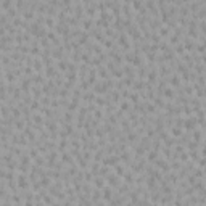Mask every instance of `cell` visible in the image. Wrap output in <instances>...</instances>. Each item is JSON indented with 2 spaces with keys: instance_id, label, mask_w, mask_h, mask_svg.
I'll list each match as a JSON object with an SVG mask.
<instances>
[{
  "instance_id": "6da1fadb",
  "label": "cell",
  "mask_w": 206,
  "mask_h": 206,
  "mask_svg": "<svg viewBox=\"0 0 206 206\" xmlns=\"http://www.w3.org/2000/svg\"><path fill=\"white\" fill-rule=\"evenodd\" d=\"M29 184H31V180H29V177L26 176V174H19L18 176V180H16V185L21 190H26V188H29Z\"/></svg>"
},
{
  "instance_id": "7a4b0ae2",
  "label": "cell",
  "mask_w": 206,
  "mask_h": 206,
  "mask_svg": "<svg viewBox=\"0 0 206 206\" xmlns=\"http://www.w3.org/2000/svg\"><path fill=\"white\" fill-rule=\"evenodd\" d=\"M105 179H106V184H108L110 187H119V185H121L119 176H116V174H108Z\"/></svg>"
},
{
  "instance_id": "3957f363",
  "label": "cell",
  "mask_w": 206,
  "mask_h": 206,
  "mask_svg": "<svg viewBox=\"0 0 206 206\" xmlns=\"http://www.w3.org/2000/svg\"><path fill=\"white\" fill-rule=\"evenodd\" d=\"M118 43H119L124 50H129L130 49V42L127 40V34H126V32H121L119 35H118Z\"/></svg>"
},
{
  "instance_id": "277c9868",
  "label": "cell",
  "mask_w": 206,
  "mask_h": 206,
  "mask_svg": "<svg viewBox=\"0 0 206 206\" xmlns=\"http://www.w3.org/2000/svg\"><path fill=\"white\" fill-rule=\"evenodd\" d=\"M108 92V87H106L105 82H97V84L93 85V93H97L98 97H102L103 93Z\"/></svg>"
},
{
  "instance_id": "5b68a950",
  "label": "cell",
  "mask_w": 206,
  "mask_h": 206,
  "mask_svg": "<svg viewBox=\"0 0 206 206\" xmlns=\"http://www.w3.org/2000/svg\"><path fill=\"white\" fill-rule=\"evenodd\" d=\"M195 126H196V118H193V116H188L187 119L184 121V129L188 130V132H192Z\"/></svg>"
},
{
  "instance_id": "8992f818",
  "label": "cell",
  "mask_w": 206,
  "mask_h": 206,
  "mask_svg": "<svg viewBox=\"0 0 206 206\" xmlns=\"http://www.w3.org/2000/svg\"><path fill=\"white\" fill-rule=\"evenodd\" d=\"M92 184L95 185V188H100V190H103V188L106 187V179H105V177H102V176H97V177L93 179Z\"/></svg>"
},
{
  "instance_id": "52a82bcc",
  "label": "cell",
  "mask_w": 206,
  "mask_h": 206,
  "mask_svg": "<svg viewBox=\"0 0 206 206\" xmlns=\"http://www.w3.org/2000/svg\"><path fill=\"white\" fill-rule=\"evenodd\" d=\"M102 193H103V201H111L113 200V190H111L110 185H106V187L102 190Z\"/></svg>"
},
{
  "instance_id": "ba28073f",
  "label": "cell",
  "mask_w": 206,
  "mask_h": 206,
  "mask_svg": "<svg viewBox=\"0 0 206 206\" xmlns=\"http://www.w3.org/2000/svg\"><path fill=\"white\" fill-rule=\"evenodd\" d=\"M31 81H32L35 85H43V84H45V77H43L40 73H35L34 76L31 77Z\"/></svg>"
},
{
  "instance_id": "9c48e42d",
  "label": "cell",
  "mask_w": 206,
  "mask_h": 206,
  "mask_svg": "<svg viewBox=\"0 0 206 206\" xmlns=\"http://www.w3.org/2000/svg\"><path fill=\"white\" fill-rule=\"evenodd\" d=\"M158 158H160V152H158V150H153V148L148 152V154H146V161H150V163H154Z\"/></svg>"
},
{
  "instance_id": "30bf717a",
  "label": "cell",
  "mask_w": 206,
  "mask_h": 206,
  "mask_svg": "<svg viewBox=\"0 0 206 206\" xmlns=\"http://www.w3.org/2000/svg\"><path fill=\"white\" fill-rule=\"evenodd\" d=\"M92 26H93V19H90V18L82 19V29H84L85 32H90V31H92Z\"/></svg>"
},
{
  "instance_id": "8fae6325",
  "label": "cell",
  "mask_w": 206,
  "mask_h": 206,
  "mask_svg": "<svg viewBox=\"0 0 206 206\" xmlns=\"http://www.w3.org/2000/svg\"><path fill=\"white\" fill-rule=\"evenodd\" d=\"M43 61L40 60V58H35L34 63H32V69L35 71V73H42V69H43Z\"/></svg>"
},
{
  "instance_id": "7c38bea8",
  "label": "cell",
  "mask_w": 206,
  "mask_h": 206,
  "mask_svg": "<svg viewBox=\"0 0 206 206\" xmlns=\"http://www.w3.org/2000/svg\"><path fill=\"white\" fill-rule=\"evenodd\" d=\"M69 145H71V143L68 142V137H66V138H60V142H58V146H57V148H58V152H60V153H63Z\"/></svg>"
},
{
  "instance_id": "4fadbf2b",
  "label": "cell",
  "mask_w": 206,
  "mask_h": 206,
  "mask_svg": "<svg viewBox=\"0 0 206 206\" xmlns=\"http://www.w3.org/2000/svg\"><path fill=\"white\" fill-rule=\"evenodd\" d=\"M102 196H103V193L100 192V188H95L93 192H92V196H90V200H92V203H98V201L102 200Z\"/></svg>"
},
{
  "instance_id": "5bb4252c",
  "label": "cell",
  "mask_w": 206,
  "mask_h": 206,
  "mask_svg": "<svg viewBox=\"0 0 206 206\" xmlns=\"http://www.w3.org/2000/svg\"><path fill=\"white\" fill-rule=\"evenodd\" d=\"M31 90H32V97H34V100H39V98L42 97V92H43V90H42V85H34Z\"/></svg>"
},
{
  "instance_id": "9a60e30c",
  "label": "cell",
  "mask_w": 206,
  "mask_h": 206,
  "mask_svg": "<svg viewBox=\"0 0 206 206\" xmlns=\"http://www.w3.org/2000/svg\"><path fill=\"white\" fill-rule=\"evenodd\" d=\"M97 73H98V77H102L103 81H106V79H110L108 76V69L103 68V66H100V68H97Z\"/></svg>"
},
{
  "instance_id": "2e32d148",
  "label": "cell",
  "mask_w": 206,
  "mask_h": 206,
  "mask_svg": "<svg viewBox=\"0 0 206 206\" xmlns=\"http://www.w3.org/2000/svg\"><path fill=\"white\" fill-rule=\"evenodd\" d=\"M60 158H61V161H63V163H68V164H71V166L74 164V163H73V154H69V153L63 152Z\"/></svg>"
},
{
  "instance_id": "e0dca14e",
  "label": "cell",
  "mask_w": 206,
  "mask_h": 206,
  "mask_svg": "<svg viewBox=\"0 0 206 206\" xmlns=\"http://www.w3.org/2000/svg\"><path fill=\"white\" fill-rule=\"evenodd\" d=\"M171 135L172 137H182V135H184V130H182V127L172 126V127H171Z\"/></svg>"
},
{
  "instance_id": "ac0fdd59",
  "label": "cell",
  "mask_w": 206,
  "mask_h": 206,
  "mask_svg": "<svg viewBox=\"0 0 206 206\" xmlns=\"http://www.w3.org/2000/svg\"><path fill=\"white\" fill-rule=\"evenodd\" d=\"M114 168V172H116V176H119V177H124V174H126V169H124V166L118 163L116 166H113Z\"/></svg>"
},
{
  "instance_id": "d6986e66",
  "label": "cell",
  "mask_w": 206,
  "mask_h": 206,
  "mask_svg": "<svg viewBox=\"0 0 206 206\" xmlns=\"http://www.w3.org/2000/svg\"><path fill=\"white\" fill-rule=\"evenodd\" d=\"M79 108V100L77 98H73L69 103H68V111H76Z\"/></svg>"
},
{
  "instance_id": "ffe728a7",
  "label": "cell",
  "mask_w": 206,
  "mask_h": 206,
  "mask_svg": "<svg viewBox=\"0 0 206 206\" xmlns=\"http://www.w3.org/2000/svg\"><path fill=\"white\" fill-rule=\"evenodd\" d=\"M156 79H158V73H156V69H154V71H150V73H148V84H150V85H153L154 82H156Z\"/></svg>"
},
{
  "instance_id": "44dd1931",
  "label": "cell",
  "mask_w": 206,
  "mask_h": 206,
  "mask_svg": "<svg viewBox=\"0 0 206 206\" xmlns=\"http://www.w3.org/2000/svg\"><path fill=\"white\" fill-rule=\"evenodd\" d=\"M124 184L134 185V172H126L124 174Z\"/></svg>"
},
{
  "instance_id": "7402d4cb",
  "label": "cell",
  "mask_w": 206,
  "mask_h": 206,
  "mask_svg": "<svg viewBox=\"0 0 206 206\" xmlns=\"http://www.w3.org/2000/svg\"><path fill=\"white\" fill-rule=\"evenodd\" d=\"M146 187H148L150 190H154V188H156V179H154L153 176H150L148 179H146Z\"/></svg>"
},
{
  "instance_id": "603a6c76",
  "label": "cell",
  "mask_w": 206,
  "mask_h": 206,
  "mask_svg": "<svg viewBox=\"0 0 206 206\" xmlns=\"http://www.w3.org/2000/svg\"><path fill=\"white\" fill-rule=\"evenodd\" d=\"M29 110H31V111H37V110L40 111V102L32 98V102H31V105H29Z\"/></svg>"
},
{
  "instance_id": "cb8c5ba5",
  "label": "cell",
  "mask_w": 206,
  "mask_h": 206,
  "mask_svg": "<svg viewBox=\"0 0 206 206\" xmlns=\"http://www.w3.org/2000/svg\"><path fill=\"white\" fill-rule=\"evenodd\" d=\"M68 68H69V61L68 60L58 61V69H60V71H68Z\"/></svg>"
},
{
  "instance_id": "d4e9b609",
  "label": "cell",
  "mask_w": 206,
  "mask_h": 206,
  "mask_svg": "<svg viewBox=\"0 0 206 206\" xmlns=\"http://www.w3.org/2000/svg\"><path fill=\"white\" fill-rule=\"evenodd\" d=\"M130 110V102L129 100H122L119 105V111H129Z\"/></svg>"
},
{
  "instance_id": "484cf974",
  "label": "cell",
  "mask_w": 206,
  "mask_h": 206,
  "mask_svg": "<svg viewBox=\"0 0 206 206\" xmlns=\"http://www.w3.org/2000/svg\"><path fill=\"white\" fill-rule=\"evenodd\" d=\"M95 103H97V106H98V108H103V106H106V105H108V102H106L103 97H97V98H95Z\"/></svg>"
},
{
  "instance_id": "4316f807",
  "label": "cell",
  "mask_w": 206,
  "mask_h": 206,
  "mask_svg": "<svg viewBox=\"0 0 206 206\" xmlns=\"http://www.w3.org/2000/svg\"><path fill=\"white\" fill-rule=\"evenodd\" d=\"M163 95H164L166 98H174V97H176V93H174V90L171 89V87H166L164 92H163Z\"/></svg>"
},
{
  "instance_id": "83f0119b",
  "label": "cell",
  "mask_w": 206,
  "mask_h": 206,
  "mask_svg": "<svg viewBox=\"0 0 206 206\" xmlns=\"http://www.w3.org/2000/svg\"><path fill=\"white\" fill-rule=\"evenodd\" d=\"M90 168H92V171H90V172H92L95 177H97L98 174H100V168H102V166L98 164V163H92V166H90Z\"/></svg>"
},
{
  "instance_id": "f1b7e54d",
  "label": "cell",
  "mask_w": 206,
  "mask_h": 206,
  "mask_svg": "<svg viewBox=\"0 0 206 206\" xmlns=\"http://www.w3.org/2000/svg\"><path fill=\"white\" fill-rule=\"evenodd\" d=\"M40 185H42V187H52V182H50V177L49 176H43L42 177V179H40Z\"/></svg>"
},
{
  "instance_id": "f546056e",
  "label": "cell",
  "mask_w": 206,
  "mask_h": 206,
  "mask_svg": "<svg viewBox=\"0 0 206 206\" xmlns=\"http://www.w3.org/2000/svg\"><path fill=\"white\" fill-rule=\"evenodd\" d=\"M169 84H171L172 87H180V79H179V76H172L171 79H169Z\"/></svg>"
},
{
  "instance_id": "4dcf8cb0",
  "label": "cell",
  "mask_w": 206,
  "mask_h": 206,
  "mask_svg": "<svg viewBox=\"0 0 206 206\" xmlns=\"http://www.w3.org/2000/svg\"><path fill=\"white\" fill-rule=\"evenodd\" d=\"M32 121L35 122V124H39V126H40L42 122H43V119H42V114H40V113H34V114H32Z\"/></svg>"
},
{
  "instance_id": "1f68e13d",
  "label": "cell",
  "mask_w": 206,
  "mask_h": 206,
  "mask_svg": "<svg viewBox=\"0 0 206 206\" xmlns=\"http://www.w3.org/2000/svg\"><path fill=\"white\" fill-rule=\"evenodd\" d=\"M169 43H171V45H179V35L177 34H171V37H169Z\"/></svg>"
},
{
  "instance_id": "d6a6232c",
  "label": "cell",
  "mask_w": 206,
  "mask_h": 206,
  "mask_svg": "<svg viewBox=\"0 0 206 206\" xmlns=\"http://www.w3.org/2000/svg\"><path fill=\"white\" fill-rule=\"evenodd\" d=\"M11 203H15V206H19V203H21L19 193H13V195H11Z\"/></svg>"
},
{
  "instance_id": "836d02e7",
  "label": "cell",
  "mask_w": 206,
  "mask_h": 206,
  "mask_svg": "<svg viewBox=\"0 0 206 206\" xmlns=\"http://www.w3.org/2000/svg\"><path fill=\"white\" fill-rule=\"evenodd\" d=\"M63 116H65V118H63V122H68V124L73 122V113H71V111H66Z\"/></svg>"
},
{
  "instance_id": "e575fe53",
  "label": "cell",
  "mask_w": 206,
  "mask_h": 206,
  "mask_svg": "<svg viewBox=\"0 0 206 206\" xmlns=\"http://www.w3.org/2000/svg\"><path fill=\"white\" fill-rule=\"evenodd\" d=\"M15 127H16L18 130H24V129H26V124H24V121H21V119H16V121H15Z\"/></svg>"
},
{
  "instance_id": "d590c367",
  "label": "cell",
  "mask_w": 206,
  "mask_h": 206,
  "mask_svg": "<svg viewBox=\"0 0 206 206\" xmlns=\"http://www.w3.org/2000/svg\"><path fill=\"white\" fill-rule=\"evenodd\" d=\"M53 74H55V68H53V66H45V77L50 79Z\"/></svg>"
},
{
  "instance_id": "8d00e7d4",
  "label": "cell",
  "mask_w": 206,
  "mask_h": 206,
  "mask_svg": "<svg viewBox=\"0 0 206 206\" xmlns=\"http://www.w3.org/2000/svg\"><path fill=\"white\" fill-rule=\"evenodd\" d=\"M176 53L180 55V57H184V55H185V47H184V43H179V45L176 47Z\"/></svg>"
},
{
  "instance_id": "74e56055",
  "label": "cell",
  "mask_w": 206,
  "mask_h": 206,
  "mask_svg": "<svg viewBox=\"0 0 206 206\" xmlns=\"http://www.w3.org/2000/svg\"><path fill=\"white\" fill-rule=\"evenodd\" d=\"M193 176L196 177V179H201V177H205V171H203V168H198L193 171Z\"/></svg>"
},
{
  "instance_id": "f35d334b",
  "label": "cell",
  "mask_w": 206,
  "mask_h": 206,
  "mask_svg": "<svg viewBox=\"0 0 206 206\" xmlns=\"http://www.w3.org/2000/svg\"><path fill=\"white\" fill-rule=\"evenodd\" d=\"M108 174H110V168H108V166H103V164H102V168H100V174H98V176L106 177Z\"/></svg>"
},
{
  "instance_id": "ab89813d",
  "label": "cell",
  "mask_w": 206,
  "mask_h": 206,
  "mask_svg": "<svg viewBox=\"0 0 206 206\" xmlns=\"http://www.w3.org/2000/svg\"><path fill=\"white\" fill-rule=\"evenodd\" d=\"M58 95H60L61 98L69 97V89H66V87H61V89H60V93H58Z\"/></svg>"
},
{
  "instance_id": "60d3db41",
  "label": "cell",
  "mask_w": 206,
  "mask_h": 206,
  "mask_svg": "<svg viewBox=\"0 0 206 206\" xmlns=\"http://www.w3.org/2000/svg\"><path fill=\"white\" fill-rule=\"evenodd\" d=\"M192 140H195V142H198V143H200V140H201V132H200V130H193V138H192Z\"/></svg>"
},
{
  "instance_id": "b9f144b4",
  "label": "cell",
  "mask_w": 206,
  "mask_h": 206,
  "mask_svg": "<svg viewBox=\"0 0 206 206\" xmlns=\"http://www.w3.org/2000/svg\"><path fill=\"white\" fill-rule=\"evenodd\" d=\"M113 76L116 77V79H122V76H124V71H122V69H114L113 71Z\"/></svg>"
},
{
  "instance_id": "7bdbcfd3",
  "label": "cell",
  "mask_w": 206,
  "mask_h": 206,
  "mask_svg": "<svg viewBox=\"0 0 206 206\" xmlns=\"http://www.w3.org/2000/svg\"><path fill=\"white\" fill-rule=\"evenodd\" d=\"M93 116H95V119H97V121H100L102 118H103V111H102V108H97V110H95Z\"/></svg>"
},
{
  "instance_id": "ee69618b",
  "label": "cell",
  "mask_w": 206,
  "mask_h": 206,
  "mask_svg": "<svg viewBox=\"0 0 206 206\" xmlns=\"http://www.w3.org/2000/svg\"><path fill=\"white\" fill-rule=\"evenodd\" d=\"M19 114H21V111H19V108H11V116H13V119L16 121L19 118Z\"/></svg>"
},
{
  "instance_id": "f6af8a7d",
  "label": "cell",
  "mask_w": 206,
  "mask_h": 206,
  "mask_svg": "<svg viewBox=\"0 0 206 206\" xmlns=\"http://www.w3.org/2000/svg\"><path fill=\"white\" fill-rule=\"evenodd\" d=\"M129 98H130V102H134L135 105L138 103V93H137V92H132V93L129 95Z\"/></svg>"
},
{
  "instance_id": "bcb514c9",
  "label": "cell",
  "mask_w": 206,
  "mask_h": 206,
  "mask_svg": "<svg viewBox=\"0 0 206 206\" xmlns=\"http://www.w3.org/2000/svg\"><path fill=\"white\" fill-rule=\"evenodd\" d=\"M103 47H105V49H113V40L111 39H106L105 43H103Z\"/></svg>"
},
{
  "instance_id": "7dc6e473",
  "label": "cell",
  "mask_w": 206,
  "mask_h": 206,
  "mask_svg": "<svg viewBox=\"0 0 206 206\" xmlns=\"http://www.w3.org/2000/svg\"><path fill=\"white\" fill-rule=\"evenodd\" d=\"M43 164H45V160H43V158H40V156H39L37 160H35V166H43Z\"/></svg>"
},
{
  "instance_id": "c3c4849f",
  "label": "cell",
  "mask_w": 206,
  "mask_h": 206,
  "mask_svg": "<svg viewBox=\"0 0 206 206\" xmlns=\"http://www.w3.org/2000/svg\"><path fill=\"white\" fill-rule=\"evenodd\" d=\"M200 29H201V32H203V35L206 34V21H201L200 23Z\"/></svg>"
},
{
  "instance_id": "681fc988",
  "label": "cell",
  "mask_w": 206,
  "mask_h": 206,
  "mask_svg": "<svg viewBox=\"0 0 206 206\" xmlns=\"http://www.w3.org/2000/svg\"><path fill=\"white\" fill-rule=\"evenodd\" d=\"M198 166H200V168H205L206 166V158H200V160H198Z\"/></svg>"
},
{
  "instance_id": "f907efd6",
  "label": "cell",
  "mask_w": 206,
  "mask_h": 206,
  "mask_svg": "<svg viewBox=\"0 0 206 206\" xmlns=\"http://www.w3.org/2000/svg\"><path fill=\"white\" fill-rule=\"evenodd\" d=\"M201 156H203V158H206V143H203V145H201Z\"/></svg>"
},
{
  "instance_id": "816d5d0a",
  "label": "cell",
  "mask_w": 206,
  "mask_h": 206,
  "mask_svg": "<svg viewBox=\"0 0 206 206\" xmlns=\"http://www.w3.org/2000/svg\"><path fill=\"white\" fill-rule=\"evenodd\" d=\"M93 206H105V201H98V203H95Z\"/></svg>"
},
{
  "instance_id": "f5cc1de1",
  "label": "cell",
  "mask_w": 206,
  "mask_h": 206,
  "mask_svg": "<svg viewBox=\"0 0 206 206\" xmlns=\"http://www.w3.org/2000/svg\"><path fill=\"white\" fill-rule=\"evenodd\" d=\"M24 206H34L32 201H24Z\"/></svg>"
},
{
  "instance_id": "db71d44e",
  "label": "cell",
  "mask_w": 206,
  "mask_h": 206,
  "mask_svg": "<svg viewBox=\"0 0 206 206\" xmlns=\"http://www.w3.org/2000/svg\"><path fill=\"white\" fill-rule=\"evenodd\" d=\"M43 205H45V203H43V201H37V203H35L34 206H43Z\"/></svg>"
},
{
  "instance_id": "11a10c76",
  "label": "cell",
  "mask_w": 206,
  "mask_h": 206,
  "mask_svg": "<svg viewBox=\"0 0 206 206\" xmlns=\"http://www.w3.org/2000/svg\"><path fill=\"white\" fill-rule=\"evenodd\" d=\"M52 206H63V205H60V203H53Z\"/></svg>"
},
{
  "instance_id": "9f6ffc18",
  "label": "cell",
  "mask_w": 206,
  "mask_h": 206,
  "mask_svg": "<svg viewBox=\"0 0 206 206\" xmlns=\"http://www.w3.org/2000/svg\"><path fill=\"white\" fill-rule=\"evenodd\" d=\"M205 110H206V100H205Z\"/></svg>"
}]
</instances>
